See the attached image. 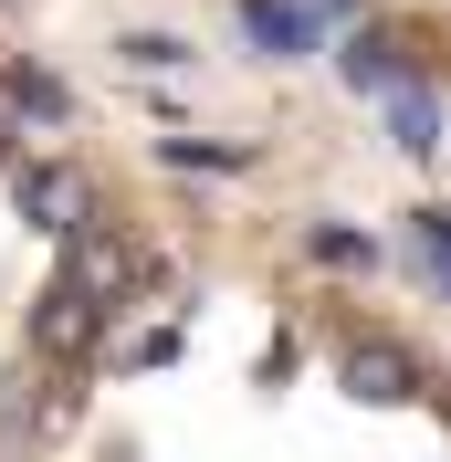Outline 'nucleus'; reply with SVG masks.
<instances>
[{
  "label": "nucleus",
  "mask_w": 451,
  "mask_h": 462,
  "mask_svg": "<svg viewBox=\"0 0 451 462\" xmlns=\"http://www.w3.org/2000/svg\"><path fill=\"white\" fill-rule=\"evenodd\" d=\"M32 337L53 346V357H85V346L106 337V294H95L85 273H74V263H63L53 284H42V305H32Z\"/></svg>",
  "instance_id": "nucleus-1"
},
{
  "label": "nucleus",
  "mask_w": 451,
  "mask_h": 462,
  "mask_svg": "<svg viewBox=\"0 0 451 462\" xmlns=\"http://www.w3.org/2000/svg\"><path fill=\"white\" fill-rule=\"evenodd\" d=\"M22 210L42 231H85V179L74 169H22Z\"/></svg>",
  "instance_id": "nucleus-2"
},
{
  "label": "nucleus",
  "mask_w": 451,
  "mask_h": 462,
  "mask_svg": "<svg viewBox=\"0 0 451 462\" xmlns=\"http://www.w3.org/2000/svg\"><path fill=\"white\" fill-rule=\"evenodd\" d=\"M346 378H357L367 400H410V389H420V368H410L399 346H346Z\"/></svg>",
  "instance_id": "nucleus-3"
},
{
  "label": "nucleus",
  "mask_w": 451,
  "mask_h": 462,
  "mask_svg": "<svg viewBox=\"0 0 451 462\" xmlns=\"http://www.w3.org/2000/svg\"><path fill=\"white\" fill-rule=\"evenodd\" d=\"M0 85H11V106H22L32 126H63V116H74V95H63L53 74H42V63H11V74H0Z\"/></svg>",
  "instance_id": "nucleus-4"
},
{
  "label": "nucleus",
  "mask_w": 451,
  "mask_h": 462,
  "mask_svg": "<svg viewBox=\"0 0 451 462\" xmlns=\"http://www.w3.org/2000/svg\"><path fill=\"white\" fill-rule=\"evenodd\" d=\"M242 32H253L262 53H305V42H315L305 11H283V0H242Z\"/></svg>",
  "instance_id": "nucleus-5"
},
{
  "label": "nucleus",
  "mask_w": 451,
  "mask_h": 462,
  "mask_svg": "<svg viewBox=\"0 0 451 462\" xmlns=\"http://www.w3.org/2000/svg\"><path fill=\"white\" fill-rule=\"evenodd\" d=\"M389 126H399V147H441V106H430L420 85H399V95H389Z\"/></svg>",
  "instance_id": "nucleus-6"
},
{
  "label": "nucleus",
  "mask_w": 451,
  "mask_h": 462,
  "mask_svg": "<svg viewBox=\"0 0 451 462\" xmlns=\"http://www.w3.org/2000/svg\"><path fill=\"white\" fill-rule=\"evenodd\" d=\"M115 53L137 63V74H169V63H189V42H179V32H126Z\"/></svg>",
  "instance_id": "nucleus-7"
},
{
  "label": "nucleus",
  "mask_w": 451,
  "mask_h": 462,
  "mask_svg": "<svg viewBox=\"0 0 451 462\" xmlns=\"http://www.w3.org/2000/svg\"><path fill=\"white\" fill-rule=\"evenodd\" d=\"M346 74H357V85H389V42H367V32H357V42H346ZM399 95V85H389Z\"/></svg>",
  "instance_id": "nucleus-8"
},
{
  "label": "nucleus",
  "mask_w": 451,
  "mask_h": 462,
  "mask_svg": "<svg viewBox=\"0 0 451 462\" xmlns=\"http://www.w3.org/2000/svg\"><path fill=\"white\" fill-rule=\"evenodd\" d=\"M179 169H242V147H199V137H169Z\"/></svg>",
  "instance_id": "nucleus-9"
},
{
  "label": "nucleus",
  "mask_w": 451,
  "mask_h": 462,
  "mask_svg": "<svg viewBox=\"0 0 451 462\" xmlns=\"http://www.w3.org/2000/svg\"><path fill=\"white\" fill-rule=\"evenodd\" d=\"M420 253H430V273L451 284V210H430V221H420Z\"/></svg>",
  "instance_id": "nucleus-10"
},
{
  "label": "nucleus",
  "mask_w": 451,
  "mask_h": 462,
  "mask_svg": "<svg viewBox=\"0 0 451 462\" xmlns=\"http://www.w3.org/2000/svg\"><path fill=\"white\" fill-rule=\"evenodd\" d=\"M11 116H22V106H11V85H0V147H11Z\"/></svg>",
  "instance_id": "nucleus-11"
}]
</instances>
